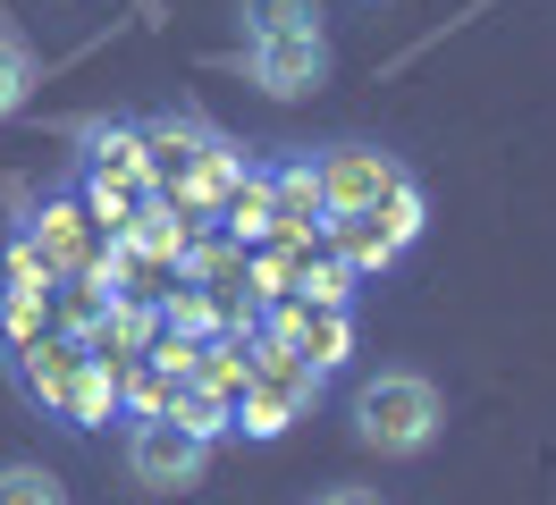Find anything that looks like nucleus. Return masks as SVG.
Wrapping results in <instances>:
<instances>
[{"instance_id": "1", "label": "nucleus", "mask_w": 556, "mask_h": 505, "mask_svg": "<svg viewBox=\"0 0 556 505\" xmlns=\"http://www.w3.org/2000/svg\"><path fill=\"white\" fill-rule=\"evenodd\" d=\"M447 430V396H439V379L430 370H371L363 388H354V446H371L388 464H414L430 455Z\"/></svg>"}, {"instance_id": "2", "label": "nucleus", "mask_w": 556, "mask_h": 505, "mask_svg": "<svg viewBox=\"0 0 556 505\" xmlns=\"http://www.w3.org/2000/svg\"><path fill=\"white\" fill-rule=\"evenodd\" d=\"M203 471H211V438L194 421L161 413V421L127 430V480H136L143 497H186V489H203Z\"/></svg>"}, {"instance_id": "3", "label": "nucleus", "mask_w": 556, "mask_h": 505, "mask_svg": "<svg viewBox=\"0 0 556 505\" xmlns=\"http://www.w3.org/2000/svg\"><path fill=\"white\" fill-rule=\"evenodd\" d=\"M313 177H320V211L329 219H363V211H380L405 186V161L380 152V143H329L313 161Z\"/></svg>"}, {"instance_id": "4", "label": "nucleus", "mask_w": 556, "mask_h": 505, "mask_svg": "<svg viewBox=\"0 0 556 505\" xmlns=\"http://www.w3.org/2000/svg\"><path fill=\"white\" fill-rule=\"evenodd\" d=\"M329 26H295V34H244V76L278 101H304L329 85Z\"/></svg>"}, {"instance_id": "5", "label": "nucleus", "mask_w": 556, "mask_h": 505, "mask_svg": "<svg viewBox=\"0 0 556 505\" xmlns=\"http://www.w3.org/2000/svg\"><path fill=\"white\" fill-rule=\"evenodd\" d=\"M237 26H244V34H295V26H320V0H237Z\"/></svg>"}, {"instance_id": "6", "label": "nucleus", "mask_w": 556, "mask_h": 505, "mask_svg": "<svg viewBox=\"0 0 556 505\" xmlns=\"http://www.w3.org/2000/svg\"><path fill=\"white\" fill-rule=\"evenodd\" d=\"M42 85V67H35V51L17 42V34H0V118L9 110H26V93Z\"/></svg>"}, {"instance_id": "7", "label": "nucleus", "mask_w": 556, "mask_h": 505, "mask_svg": "<svg viewBox=\"0 0 556 505\" xmlns=\"http://www.w3.org/2000/svg\"><path fill=\"white\" fill-rule=\"evenodd\" d=\"M0 505H68V489L42 464H0Z\"/></svg>"}, {"instance_id": "8", "label": "nucleus", "mask_w": 556, "mask_h": 505, "mask_svg": "<svg viewBox=\"0 0 556 505\" xmlns=\"http://www.w3.org/2000/svg\"><path fill=\"white\" fill-rule=\"evenodd\" d=\"M313 505H388V497H371V489H320Z\"/></svg>"}]
</instances>
